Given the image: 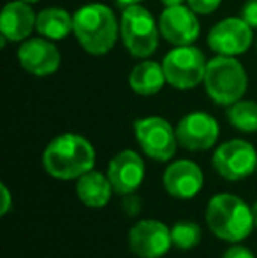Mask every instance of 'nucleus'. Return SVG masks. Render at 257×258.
Instances as JSON below:
<instances>
[{"label": "nucleus", "instance_id": "nucleus-1", "mask_svg": "<svg viewBox=\"0 0 257 258\" xmlns=\"http://www.w3.org/2000/svg\"><path fill=\"white\" fill-rule=\"evenodd\" d=\"M72 34L83 51L102 56L117 46L120 21L106 4H85L72 14Z\"/></svg>", "mask_w": 257, "mask_h": 258}, {"label": "nucleus", "instance_id": "nucleus-2", "mask_svg": "<svg viewBox=\"0 0 257 258\" xmlns=\"http://www.w3.org/2000/svg\"><path fill=\"white\" fill-rule=\"evenodd\" d=\"M95 165L92 143L78 134H62L49 141L42 153V167L52 177L60 181L79 179Z\"/></svg>", "mask_w": 257, "mask_h": 258}, {"label": "nucleus", "instance_id": "nucleus-3", "mask_svg": "<svg viewBox=\"0 0 257 258\" xmlns=\"http://www.w3.org/2000/svg\"><path fill=\"white\" fill-rule=\"evenodd\" d=\"M204 220L215 237L238 244L250 235L254 225L252 206L233 194H217L206 206Z\"/></svg>", "mask_w": 257, "mask_h": 258}, {"label": "nucleus", "instance_id": "nucleus-4", "mask_svg": "<svg viewBox=\"0 0 257 258\" xmlns=\"http://www.w3.org/2000/svg\"><path fill=\"white\" fill-rule=\"evenodd\" d=\"M206 95L219 105H233L243 99L248 88V76L245 67L236 56H222L215 54V58L208 60L204 72Z\"/></svg>", "mask_w": 257, "mask_h": 258}, {"label": "nucleus", "instance_id": "nucleus-5", "mask_svg": "<svg viewBox=\"0 0 257 258\" xmlns=\"http://www.w3.org/2000/svg\"><path fill=\"white\" fill-rule=\"evenodd\" d=\"M159 21L141 4L124 7L120 18V39L134 58H150L159 48Z\"/></svg>", "mask_w": 257, "mask_h": 258}, {"label": "nucleus", "instance_id": "nucleus-6", "mask_svg": "<svg viewBox=\"0 0 257 258\" xmlns=\"http://www.w3.org/2000/svg\"><path fill=\"white\" fill-rule=\"evenodd\" d=\"M204 53L195 46H173L162 60L168 85L175 90H192L202 83L206 72Z\"/></svg>", "mask_w": 257, "mask_h": 258}, {"label": "nucleus", "instance_id": "nucleus-7", "mask_svg": "<svg viewBox=\"0 0 257 258\" xmlns=\"http://www.w3.org/2000/svg\"><path fill=\"white\" fill-rule=\"evenodd\" d=\"M134 136L148 158L155 162H169L178 144L176 128L161 116H144L134 121Z\"/></svg>", "mask_w": 257, "mask_h": 258}, {"label": "nucleus", "instance_id": "nucleus-8", "mask_svg": "<svg viewBox=\"0 0 257 258\" xmlns=\"http://www.w3.org/2000/svg\"><path fill=\"white\" fill-rule=\"evenodd\" d=\"M212 163L215 172L226 181H241L255 172L257 151L248 141L231 139L217 148Z\"/></svg>", "mask_w": 257, "mask_h": 258}, {"label": "nucleus", "instance_id": "nucleus-9", "mask_svg": "<svg viewBox=\"0 0 257 258\" xmlns=\"http://www.w3.org/2000/svg\"><path fill=\"white\" fill-rule=\"evenodd\" d=\"M208 48L222 56H240L250 49L254 42V28L240 16L224 18L208 32Z\"/></svg>", "mask_w": 257, "mask_h": 258}, {"label": "nucleus", "instance_id": "nucleus-10", "mask_svg": "<svg viewBox=\"0 0 257 258\" xmlns=\"http://www.w3.org/2000/svg\"><path fill=\"white\" fill-rule=\"evenodd\" d=\"M171 246V228L159 220H141L129 230V248L139 258H162Z\"/></svg>", "mask_w": 257, "mask_h": 258}, {"label": "nucleus", "instance_id": "nucleus-11", "mask_svg": "<svg viewBox=\"0 0 257 258\" xmlns=\"http://www.w3.org/2000/svg\"><path fill=\"white\" fill-rule=\"evenodd\" d=\"M159 28L162 39L173 46H190L201 34L197 13L185 4L164 7L159 16Z\"/></svg>", "mask_w": 257, "mask_h": 258}, {"label": "nucleus", "instance_id": "nucleus-12", "mask_svg": "<svg viewBox=\"0 0 257 258\" xmlns=\"http://www.w3.org/2000/svg\"><path fill=\"white\" fill-rule=\"evenodd\" d=\"M176 137L178 144L187 151H206L215 146L220 136L219 121L204 111H194L178 121Z\"/></svg>", "mask_w": 257, "mask_h": 258}, {"label": "nucleus", "instance_id": "nucleus-13", "mask_svg": "<svg viewBox=\"0 0 257 258\" xmlns=\"http://www.w3.org/2000/svg\"><path fill=\"white\" fill-rule=\"evenodd\" d=\"M18 61L21 69L35 78H48L60 69L62 54L53 41L46 37L27 39L18 48Z\"/></svg>", "mask_w": 257, "mask_h": 258}, {"label": "nucleus", "instance_id": "nucleus-14", "mask_svg": "<svg viewBox=\"0 0 257 258\" xmlns=\"http://www.w3.org/2000/svg\"><path fill=\"white\" fill-rule=\"evenodd\" d=\"M106 176L118 195L134 194L144 179V162L137 151L124 150L110 160Z\"/></svg>", "mask_w": 257, "mask_h": 258}, {"label": "nucleus", "instance_id": "nucleus-15", "mask_svg": "<svg viewBox=\"0 0 257 258\" xmlns=\"http://www.w3.org/2000/svg\"><path fill=\"white\" fill-rule=\"evenodd\" d=\"M164 190L175 199H194L204 184L201 167L192 160H176L169 163L162 176Z\"/></svg>", "mask_w": 257, "mask_h": 258}, {"label": "nucleus", "instance_id": "nucleus-16", "mask_svg": "<svg viewBox=\"0 0 257 258\" xmlns=\"http://www.w3.org/2000/svg\"><path fill=\"white\" fill-rule=\"evenodd\" d=\"M37 25V14L32 4L14 0L6 4L0 16V34L9 42H23L30 37Z\"/></svg>", "mask_w": 257, "mask_h": 258}, {"label": "nucleus", "instance_id": "nucleus-17", "mask_svg": "<svg viewBox=\"0 0 257 258\" xmlns=\"http://www.w3.org/2000/svg\"><path fill=\"white\" fill-rule=\"evenodd\" d=\"M168 83L164 74L162 63H157L153 60L143 58L129 74V86L134 93L141 97H151L157 95L164 85Z\"/></svg>", "mask_w": 257, "mask_h": 258}, {"label": "nucleus", "instance_id": "nucleus-18", "mask_svg": "<svg viewBox=\"0 0 257 258\" xmlns=\"http://www.w3.org/2000/svg\"><path fill=\"white\" fill-rule=\"evenodd\" d=\"M113 186H111L108 176L97 170H88L83 174L79 179H76V194L78 199L86 207L92 209H102L111 201V194H113Z\"/></svg>", "mask_w": 257, "mask_h": 258}, {"label": "nucleus", "instance_id": "nucleus-19", "mask_svg": "<svg viewBox=\"0 0 257 258\" xmlns=\"http://www.w3.org/2000/svg\"><path fill=\"white\" fill-rule=\"evenodd\" d=\"M35 30L49 41H62L72 34V14L62 7H44L37 13Z\"/></svg>", "mask_w": 257, "mask_h": 258}, {"label": "nucleus", "instance_id": "nucleus-20", "mask_svg": "<svg viewBox=\"0 0 257 258\" xmlns=\"http://www.w3.org/2000/svg\"><path fill=\"white\" fill-rule=\"evenodd\" d=\"M227 119L236 130L245 134L257 132V102L238 100L227 107Z\"/></svg>", "mask_w": 257, "mask_h": 258}, {"label": "nucleus", "instance_id": "nucleus-21", "mask_svg": "<svg viewBox=\"0 0 257 258\" xmlns=\"http://www.w3.org/2000/svg\"><path fill=\"white\" fill-rule=\"evenodd\" d=\"M173 246L182 251H189L201 242V227L190 220L176 221L171 227Z\"/></svg>", "mask_w": 257, "mask_h": 258}, {"label": "nucleus", "instance_id": "nucleus-22", "mask_svg": "<svg viewBox=\"0 0 257 258\" xmlns=\"http://www.w3.org/2000/svg\"><path fill=\"white\" fill-rule=\"evenodd\" d=\"M187 4H189L197 14L206 16V14L215 13L220 7V4H222V0H187Z\"/></svg>", "mask_w": 257, "mask_h": 258}, {"label": "nucleus", "instance_id": "nucleus-23", "mask_svg": "<svg viewBox=\"0 0 257 258\" xmlns=\"http://www.w3.org/2000/svg\"><path fill=\"white\" fill-rule=\"evenodd\" d=\"M240 18L252 28H257V0H247L240 11Z\"/></svg>", "mask_w": 257, "mask_h": 258}, {"label": "nucleus", "instance_id": "nucleus-24", "mask_svg": "<svg viewBox=\"0 0 257 258\" xmlns=\"http://www.w3.org/2000/svg\"><path fill=\"white\" fill-rule=\"evenodd\" d=\"M122 209L127 216H137L141 211V199L136 194L124 195V201H122Z\"/></svg>", "mask_w": 257, "mask_h": 258}, {"label": "nucleus", "instance_id": "nucleus-25", "mask_svg": "<svg viewBox=\"0 0 257 258\" xmlns=\"http://www.w3.org/2000/svg\"><path fill=\"white\" fill-rule=\"evenodd\" d=\"M222 258H255V255L248 248H245V246L233 244L231 248H227L226 251H224Z\"/></svg>", "mask_w": 257, "mask_h": 258}, {"label": "nucleus", "instance_id": "nucleus-26", "mask_svg": "<svg viewBox=\"0 0 257 258\" xmlns=\"http://www.w3.org/2000/svg\"><path fill=\"white\" fill-rule=\"evenodd\" d=\"M0 194H2V206H0V214H2V216H6V214L11 211V207H13V197H11L9 188H7L4 183L0 184Z\"/></svg>", "mask_w": 257, "mask_h": 258}, {"label": "nucleus", "instance_id": "nucleus-27", "mask_svg": "<svg viewBox=\"0 0 257 258\" xmlns=\"http://www.w3.org/2000/svg\"><path fill=\"white\" fill-rule=\"evenodd\" d=\"M161 2L164 4V7H173V6H182L187 0H161Z\"/></svg>", "mask_w": 257, "mask_h": 258}, {"label": "nucleus", "instance_id": "nucleus-28", "mask_svg": "<svg viewBox=\"0 0 257 258\" xmlns=\"http://www.w3.org/2000/svg\"><path fill=\"white\" fill-rule=\"evenodd\" d=\"M141 2H144V0H117V4H120L124 7L132 6V4H141Z\"/></svg>", "mask_w": 257, "mask_h": 258}, {"label": "nucleus", "instance_id": "nucleus-29", "mask_svg": "<svg viewBox=\"0 0 257 258\" xmlns=\"http://www.w3.org/2000/svg\"><path fill=\"white\" fill-rule=\"evenodd\" d=\"M252 214H254V225L257 227V201L254 202V206H252Z\"/></svg>", "mask_w": 257, "mask_h": 258}, {"label": "nucleus", "instance_id": "nucleus-30", "mask_svg": "<svg viewBox=\"0 0 257 258\" xmlns=\"http://www.w3.org/2000/svg\"><path fill=\"white\" fill-rule=\"evenodd\" d=\"M23 2H28V4H37V2H41V0H23Z\"/></svg>", "mask_w": 257, "mask_h": 258}, {"label": "nucleus", "instance_id": "nucleus-31", "mask_svg": "<svg viewBox=\"0 0 257 258\" xmlns=\"http://www.w3.org/2000/svg\"><path fill=\"white\" fill-rule=\"evenodd\" d=\"M255 51H257V42H255Z\"/></svg>", "mask_w": 257, "mask_h": 258}, {"label": "nucleus", "instance_id": "nucleus-32", "mask_svg": "<svg viewBox=\"0 0 257 258\" xmlns=\"http://www.w3.org/2000/svg\"><path fill=\"white\" fill-rule=\"evenodd\" d=\"M255 172H257V169H255Z\"/></svg>", "mask_w": 257, "mask_h": 258}]
</instances>
